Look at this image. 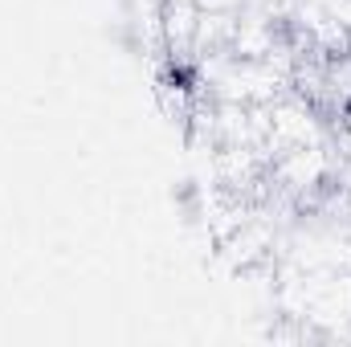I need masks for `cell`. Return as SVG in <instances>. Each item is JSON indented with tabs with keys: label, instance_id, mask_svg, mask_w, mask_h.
Masks as SVG:
<instances>
[{
	"label": "cell",
	"instance_id": "1",
	"mask_svg": "<svg viewBox=\"0 0 351 347\" xmlns=\"http://www.w3.org/2000/svg\"><path fill=\"white\" fill-rule=\"evenodd\" d=\"M274 176L290 192H315L335 176V156L327 143H306V147H282L274 156Z\"/></svg>",
	"mask_w": 351,
	"mask_h": 347
}]
</instances>
